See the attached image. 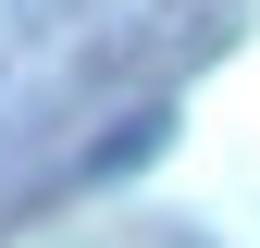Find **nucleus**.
I'll return each mask as SVG.
<instances>
[{"label": "nucleus", "mask_w": 260, "mask_h": 248, "mask_svg": "<svg viewBox=\"0 0 260 248\" xmlns=\"http://www.w3.org/2000/svg\"><path fill=\"white\" fill-rule=\"evenodd\" d=\"M161 137H174V112H124V124H112V137H100V149H87V174H100V186H112V174H137V162H161Z\"/></svg>", "instance_id": "f257e3e1"}]
</instances>
